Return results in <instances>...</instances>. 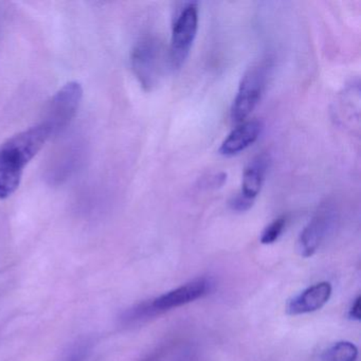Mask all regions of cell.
Returning <instances> with one entry per match:
<instances>
[{
    "instance_id": "277c9868",
    "label": "cell",
    "mask_w": 361,
    "mask_h": 361,
    "mask_svg": "<svg viewBox=\"0 0 361 361\" xmlns=\"http://www.w3.org/2000/svg\"><path fill=\"white\" fill-rule=\"evenodd\" d=\"M198 6L190 3L183 8L173 27L169 61L174 69H179L189 56L198 30Z\"/></svg>"
},
{
    "instance_id": "30bf717a",
    "label": "cell",
    "mask_w": 361,
    "mask_h": 361,
    "mask_svg": "<svg viewBox=\"0 0 361 361\" xmlns=\"http://www.w3.org/2000/svg\"><path fill=\"white\" fill-rule=\"evenodd\" d=\"M358 348L352 342L340 341L324 350L322 359L324 361H356Z\"/></svg>"
},
{
    "instance_id": "5bb4252c",
    "label": "cell",
    "mask_w": 361,
    "mask_h": 361,
    "mask_svg": "<svg viewBox=\"0 0 361 361\" xmlns=\"http://www.w3.org/2000/svg\"><path fill=\"white\" fill-rule=\"evenodd\" d=\"M84 355L82 353H79V354L73 355L71 358L67 359L66 361H83Z\"/></svg>"
},
{
    "instance_id": "ba28073f",
    "label": "cell",
    "mask_w": 361,
    "mask_h": 361,
    "mask_svg": "<svg viewBox=\"0 0 361 361\" xmlns=\"http://www.w3.org/2000/svg\"><path fill=\"white\" fill-rule=\"evenodd\" d=\"M261 130L262 124L257 120L243 122L223 141L219 149V154L226 157H231L245 151L257 140Z\"/></svg>"
},
{
    "instance_id": "8992f818",
    "label": "cell",
    "mask_w": 361,
    "mask_h": 361,
    "mask_svg": "<svg viewBox=\"0 0 361 361\" xmlns=\"http://www.w3.org/2000/svg\"><path fill=\"white\" fill-rule=\"evenodd\" d=\"M335 211L329 204H323L312 221L304 228L297 243V250L303 257H310L318 250L333 226Z\"/></svg>"
},
{
    "instance_id": "6da1fadb",
    "label": "cell",
    "mask_w": 361,
    "mask_h": 361,
    "mask_svg": "<svg viewBox=\"0 0 361 361\" xmlns=\"http://www.w3.org/2000/svg\"><path fill=\"white\" fill-rule=\"evenodd\" d=\"M66 126L49 111H44L39 123L10 137L0 145V200L16 193L25 169L54 135Z\"/></svg>"
},
{
    "instance_id": "9c48e42d",
    "label": "cell",
    "mask_w": 361,
    "mask_h": 361,
    "mask_svg": "<svg viewBox=\"0 0 361 361\" xmlns=\"http://www.w3.org/2000/svg\"><path fill=\"white\" fill-rule=\"evenodd\" d=\"M269 157L266 154L257 155L245 169L243 174L242 191L247 198L255 200L261 192L265 180L266 173L269 168Z\"/></svg>"
},
{
    "instance_id": "7a4b0ae2",
    "label": "cell",
    "mask_w": 361,
    "mask_h": 361,
    "mask_svg": "<svg viewBox=\"0 0 361 361\" xmlns=\"http://www.w3.org/2000/svg\"><path fill=\"white\" fill-rule=\"evenodd\" d=\"M133 73L145 92L157 87L164 73L166 54L161 42L149 37L139 41L130 56Z\"/></svg>"
},
{
    "instance_id": "8fae6325",
    "label": "cell",
    "mask_w": 361,
    "mask_h": 361,
    "mask_svg": "<svg viewBox=\"0 0 361 361\" xmlns=\"http://www.w3.org/2000/svg\"><path fill=\"white\" fill-rule=\"evenodd\" d=\"M286 217L281 216L274 219L264 229L261 235V243L264 245L274 244L279 240L286 227Z\"/></svg>"
},
{
    "instance_id": "7c38bea8",
    "label": "cell",
    "mask_w": 361,
    "mask_h": 361,
    "mask_svg": "<svg viewBox=\"0 0 361 361\" xmlns=\"http://www.w3.org/2000/svg\"><path fill=\"white\" fill-rule=\"evenodd\" d=\"M255 200L247 198L242 193L236 194L230 200L229 206L235 212H246L253 206Z\"/></svg>"
},
{
    "instance_id": "4fadbf2b",
    "label": "cell",
    "mask_w": 361,
    "mask_h": 361,
    "mask_svg": "<svg viewBox=\"0 0 361 361\" xmlns=\"http://www.w3.org/2000/svg\"><path fill=\"white\" fill-rule=\"evenodd\" d=\"M361 297L358 295L355 300L354 303H353L352 307H350V312H348V316H350V319L353 320L359 321L361 318V306H360Z\"/></svg>"
},
{
    "instance_id": "52a82bcc",
    "label": "cell",
    "mask_w": 361,
    "mask_h": 361,
    "mask_svg": "<svg viewBox=\"0 0 361 361\" xmlns=\"http://www.w3.org/2000/svg\"><path fill=\"white\" fill-rule=\"evenodd\" d=\"M331 285L321 282L308 287L287 303L286 312L293 316L310 314L322 308L331 295Z\"/></svg>"
},
{
    "instance_id": "3957f363",
    "label": "cell",
    "mask_w": 361,
    "mask_h": 361,
    "mask_svg": "<svg viewBox=\"0 0 361 361\" xmlns=\"http://www.w3.org/2000/svg\"><path fill=\"white\" fill-rule=\"evenodd\" d=\"M269 67L267 61H262L252 65L242 78L238 94L230 111L232 122L234 123L240 124L246 121L247 118L259 104L265 90Z\"/></svg>"
},
{
    "instance_id": "5b68a950",
    "label": "cell",
    "mask_w": 361,
    "mask_h": 361,
    "mask_svg": "<svg viewBox=\"0 0 361 361\" xmlns=\"http://www.w3.org/2000/svg\"><path fill=\"white\" fill-rule=\"evenodd\" d=\"M211 287L212 284L208 279H196L192 282L187 283L178 288L173 289L152 300L149 302V306L155 316H157L162 312H168L173 308L180 307L204 297L211 290Z\"/></svg>"
}]
</instances>
